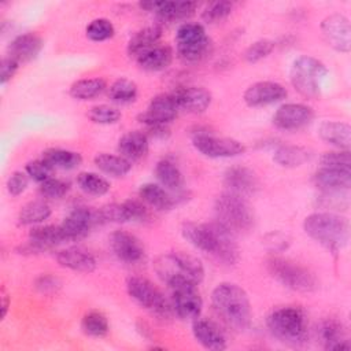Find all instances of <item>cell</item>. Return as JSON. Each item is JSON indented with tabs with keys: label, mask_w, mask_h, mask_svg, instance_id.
Returning <instances> with one entry per match:
<instances>
[{
	"label": "cell",
	"mask_w": 351,
	"mask_h": 351,
	"mask_svg": "<svg viewBox=\"0 0 351 351\" xmlns=\"http://www.w3.org/2000/svg\"><path fill=\"white\" fill-rule=\"evenodd\" d=\"M182 237L195 248L210 254L225 265H234L240 258V250L234 234L221 223L185 222L181 228Z\"/></svg>",
	"instance_id": "obj_1"
},
{
	"label": "cell",
	"mask_w": 351,
	"mask_h": 351,
	"mask_svg": "<svg viewBox=\"0 0 351 351\" xmlns=\"http://www.w3.org/2000/svg\"><path fill=\"white\" fill-rule=\"evenodd\" d=\"M217 314L233 329L245 330L251 324V303L247 292L234 282H221L211 293Z\"/></svg>",
	"instance_id": "obj_2"
},
{
	"label": "cell",
	"mask_w": 351,
	"mask_h": 351,
	"mask_svg": "<svg viewBox=\"0 0 351 351\" xmlns=\"http://www.w3.org/2000/svg\"><path fill=\"white\" fill-rule=\"evenodd\" d=\"M154 270L170 288L182 284L197 287L204 277V267L200 259L181 251L159 255L154 262Z\"/></svg>",
	"instance_id": "obj_3"
},
{
	"label": "cell",
	"mask_w": 351,
	"mask_h": 351,
	"mask_svg": "<svg viewBox=\"0 0 351 351\" xmlns=\"http://www.w3.org/2000/svg\"><path fill=\"white\" fill-rule=\"evenodd\" d=\"M304 233L329 251L343 250L350 239V223L343 215L318 211L307 215L303 221Z\"/></svg>",
	"instance_id": "obj_4"
},
{
	"label": "cell",
	"mask_w": 351,
	"mask_h": 351,
	"mask_svg": "<svg viewBox=\"0 0 351 351\" xmlns=\"http://www.w3.org/2000/svg\"><path fill=\"white\" fill-rule=\"evenodd\" d=\"M266 324L270 333L285 344L300 346L307 340V318L300 307H278L267 315Z\"/></svg>",
	"instance_id": "obj_5"
},
{
	"label": "cell",
	"mask_w": 351,
	"mask_h": 351,
	"mask_svg": "<svg viewBox=\"0 0 351 351\" xmlns=\"http://www.w3.org/2000/svg\"><path fill=\"white\" fill-rule=\"evenodd\" d=\"M266 267L274 280L291 291L310 293L318 288L315 274L292 259L273 256L267 261Z\"/></svg>",
	"instance_id": "obj_6"
},
{
	"label": "cell",
	"mask_w": 351,
	"mask_h": 351,
	"mask_svg": "<svg viewBox=\"0 0 351 351\" xmlns=\"http://www.w3.org/2000/svg\"><path fill=\"white\" fill-rule=\"evenodd\" d=\"M217 222L233 234L248 232L254 226V213L244 197L223 192L214 204Z\"/></svg>",
	"instance_id": "obj_7"
},
{
	"label": "cell",
	"mask_w": 351,
	"mask_h": 351,
	"mask_svg": "<svg viewBox=\"0 0 351 351\" xmlns=\"http://www.w3.org/2000/svg\"><path fill=\"white\" fill-rule=\"evenodd\" d=\"M326 75V66L321 60L308 55L296 58L289 73L293 88L307 99H317L321 95L322 82Z\"/></svg>",
	"instance_id": "obj_8"
},
{
	"label": "cell",
	"mask_w": 351,
	"mask_h": 351,
	"mask_svg": "<svg viewBox=\"0 0 351 351\" xmlns=\"http://www.w3.org/2000/svg\"><path fill=\"white\" fill-rule=\"evenodd\" d=\"M178 56L189 63L204 59L211 52V41L200 23L185 22L176 33Z\"/></svg>",
	"instance_id": "obj_9"
},
{
	"label": "cell",
	"mask_w": 351,
	"mask_h": 351,
	"mask_svg": "<svg viewBox=\"0 0 351 351\" xmlns=\"http://www.w3.org/2000/svg\"><path fill=\"white\" fill-rule=\"evenodd\" d=\"M126 289L129 296L141 307L152 311L160 318H167L171 314L173 306H170L160 292V289L144 277H130L126 281Z\"/></svg>",
	"instance_id": "obj_10"
},
{
	"label": "cell",
	"mask_w": 351,
	"mask_h": 351,
	"mask_svg": "<svg viewBox=\"0 0 351 351\" xmlns=\"http://www.w3.org/2000/svg\"><path fill=\"white\" fill-rule=\"evenodd\" d=\"M193 147L207 158H233L245 152V145L230 137H218L210 133H196Z\"/></svg>",
	"instance_id": "obj_11"
},
{
	"label": "cell",
	"mask_w": 351,
	"mask_h": 351,
	"mask_svg": "<svg viewBox=\"0 0 351 351\" xmlns=\"http://www.w3.org/2000/svg\"><path fill=\"white\" fill-rule=\"evenodd\" d=\"M63 241H66V239L60 225H34L29 232V240L21 244L16 251L23 255L41 254L55 248Z\"/></svg>",
	"instance_id": "obj_12"
},
{
	"label": "cell",
	"mask_w": 351,
	"mask_h": 351,
	"mask_svg": "<svg viewBox=\"0 0 351 351\" xmlns=\"http://www.w3.org/2000/svg\"><path fill=\"white\" fill-rule=\"evenodd\" d=\"M99 210L90 207H75L60 223V229L64 234L66 241L80 240L88 236L92 228L100 223Z\"/></svg>",
	"instance_id": "obj_13"
},
{
	"label": "cell",
	"mask_w": 351,
	"mask_h": 351,
	"mask_svg": "<svg viewBox=\"0 0 351 351\" xmlns=\"http://www.w3.org/2000/svg\"><path fill=\"white\" fill-rule=\"evenodd\" d=\"M321 33L325 43L337 52H350L351 26L343 14H330L321 22Z\"/></svg>",
	"instance_id": "obj_14"
},
{
	"label": "cell",
	"mask_w": 351,
	"mask_h": 351,
	"mask_svg": "<svg viewBox=\"0 0 351 351\" xmlns=\"http://www.w3.org/2000/svg\"><path fill=\"white\" fill-rule=\"evenodd\" d=\"M177 114L178 108L171 93H162L152 97L147 110L143 111L137 119L149 129L167 126L171 121L176 119Z\"/></svg>",
	"instance_id": "obj_15"
},
{
	"label": "cell",
	"mask_w": 351,
	"mask_h": 351,
	"mask_svg": "<svg viewBox=\"0 0 351 351\" xmlns=\"http://www.w3.org/2000/svg\"><path fill=\"white\" fill-rule=\"evenodd\" d=\"M110 247L115 258L122 263L138 265L145 259V250L141 240L126 230H115L110 236Z\"/></svg>",
	"instance_id": "obj_16"
},
{
	"label": "cell",
	"mask_w": 351,
	"mask_h": 351,
	"mask_svg": "<svg viewBox=\"0 0 351 351\" xmlns=\"http://www.w3.org/2000/svg\"><path fill=\"white\" fill-rule=\"evenodd\" d=\"M173 311L182 319H195L200 317L203 300L196 285L182 284L171 288Z\"/></svg>",
	"instance_id": "obj_17"
},
{
	"label": "cell",
	"mask_w": 351,
	"mask_h": 351,
	"mask_svg": "<svg viewBox=\"0 0 351 351\" xmlns=\"http://www.w3.org/2000/svg\"><path fill=\"white\" fill-rule=\"evenodd\" d=\"M313 118L314 111L307 104L285 103L276 110L273 123L281 130H298L308 125Z\"/></svg>",
	"instance_id": "obj_18"
},
{
	"label": "cell",
	"mask_w": 351,
	"mask_h": 351,
	"mask_svg": "<svg viewBox=\"0 0 351 351\" xmlns=\"http://www.w3.org/2000/svg\"><path fill=\"white\" fill-rule=\"evenodd\" d=\"M287 95L284 85L274 81H259L245 89L243 99L250 107H263L284 100Z\"/></svg>",
	"instance_id": "obj_19"
},
{
	"label": "cell",
	"mask_w": 351,
	"mask_h": 351,
	"mask_svg": "<svg viewBox=\"0 0 351 351\" xmlns=\"http://www.w3.org/2000/svg\"><path fill=\"white\" fill-rule=\"evenodd\" d=\"M223 185L226 192L245 199L258 191L259 180L251 169L245 166H232L223 174Z\"/></svg>",
	"instance_id": "obj_20"
},
{
	"label": "cell",
	"mask_w": 351,
	"mask_h": 351,
	"mask_svg": "<svg viewBox=\"0 0 351 351\" xmlns=\"http://www.w3.org/2000/svg\"><path fill=\"white\" fill-rule=\"evenodd\" d=\"M178 111L200 114L211 104V93L203 86H181L171 93Z\"/></svg>",
	"instance_id": "obj_21"
},
{
	"label": "cell",
	"mask_w": 351,
	"mask_h": 351,
	"mask_svg": "<svg viewBox=\"0 0 351 351\" xmlns=\"http://www.w3.org/2000/svg\"><path fill=\"white\" fill-rule=\"evenodd\" d=\"M101 222H130L144 221L148 217L147 208L137 200L111 203L99 208Z\"/></svg>",
	"instance_id": "obj_22"
},
{
	"label": "cell",
	"mask_w": 351,
	"mask_h": 351,
	"mask_svg": "<svg viewBox=\"0 0 351 351\" xmlns=\"http://www.w3.org/2000/svg\"><path fill=\"white\" fill-rule=\"evenodd\" d=\"M192 333L196 341L206 350L221 351L228 347L223 330L208 318H195L192 324Z\"/></svg>",
	"instance_id": "obj_23"
},
{
	"label": "cell",
	"mask_w": 351,
	"mask_h": 351,
	"mask_svg": "<svg viewBox=\"0 0 351 351\" xmlns=\"http://www.w3.org/2000/svg\"><path fill=\"white\" fill-rule=\"evenodd\" d=\"M56 261L62 267L81 273H90L97 266L95 255L82 247H67L59 251Z\"/></svg>",
	"instance_id": "obj_24"
},
{
	"label": "cell",
	"mask_w": 351,
	"mask_h": 351,
	"mask_svg": "<svg viewBox=\"0 0 351 351\" xmlns=\"http://www.w3.org/2000/svg\"><path fill=\"white\" fill-rule=\"evenodd\" d=\"M43 40L36 33H23L16 36L8 45V56L15 59L18 63L30 62L43 49Z\"/></svg>",
	"instance_id": "obj_25"
},
{
	"label": "cell",
	"mask_w": 351,
	"mask_h": 351,
	"mask_svg": "<svg viewBox=\"0 0 351 351\" xmlns=\"http://www.w3.org/2000/svg\"><path fill=\"white\" fill-rule=\"evenodd\" d=\"M317 335L318 340L322 344L325 350H350L351 344L347 339L344 326L333 319V318H326L324 319L318 328H317Z\"/></svg>",
	"instance_id": "obj_26"
},
{
	"label": "cell",
	"mask_w": 351,
	"mask_h": 351,
	"mask_svg": "<svg viewBox=\"0 0 351 351\" xmlns=\"http://www.w3.org/2000/svg\"><path fill=\"white\" fill-rule=\"evenodd\" d=\"M314 181L322 191H348L351 186V169L321 166Z\"/></svg>",
	"instance_id": "obj_27"
},
{
	"label": "cell",
	"mask_w": 351,
	"mask_h": 351,
	"mask_svg": "<svg viewBox=\"0 0 351 351\" xmlns=\"http://www.w3.org/2000/svg\"><path fill=\"white\" fill-rule=\"evenodd\" d=\"M318 134L321 140L339 149H350L351 128L346 122L324 121L318 126Z\"/></svg>",
	"instance_id": "obj_28"
},
{
	"label": "cell",
	"mask_w": 351,
	"mask_h": 351,
	"mask_svg": "<svg viewBox=\"0 0 351 351\" xmlns=\"http://www.w3.org/2000/svg\"><path fill=\"white\" fill-rule=\"evenodd\" d=\"M148 136L140 130L128 132L118 141V151L121 156L130 162L143 159L148 154Z\"/></svg>",
	"instance_id": "obj_29"
},
{
	"label": "cell",
	"mask_w": 351,
	"mask_h": 351,
	"mask_svg": "<svg viewBox=\"0 0 351 351\" xmlns=\"http://www.w3.org/2000/svg\"><path fill=\"white\" fill-rule=\"evenodd\" d=\"M138 66L147 71H162L171 64L173 49L169 45H155L136 58Z\"/></svg>",
	"instance_id": "obj_30"
},
{
	"label": "cell",
	"mask_w": 351,
	"mask_h": 351,
	"mask_svg": "<svg viewBox=\"0 0 351 351\" xmlns=\"http://www.w3.org/2000/svg\"><path fill=\"white\" fill-rule=\"evenodd\" d=\"M138 196L148 206L160 211L171 210L177 204V199H174L173 195H170L162 185L154 182L143 184L138 189Z\"/></svg>",
	"instance_id": "obj_31"
},
{
	"label": "cell",
	"mask_w": 351,
	"mask_h": 351,
	"mask_svg": "<svg viewBox=\"0 0 351 351\" xmlns=\"http://www.w3.org/2000/svg\"><path fill=\"white\" fill-rule=\"evenodd\" d=\"M162 36V27L158 25L147 26L136 32L128 41V53L130 56H138L147 49L155 47Z\"/></svg>",
	"instance_id": "obj_32"
},
{
	"label": "cell",
	"mask_w": 351,
	"mask_h": 351,
	"mask_svg": "<svg viewBox=\"0 0 351 351\" xmlns=\"http://www.w3.org/2000/svg\"><path fill=\"white\" fill-rule=\"evenodd\" d=\"M43 160L53 170H73L82 163V156L80 152L63 149V148H48L43 152Z\"/></svg>",
	"instance_id": "obj_33"
},
{
	"label": "cell",
	"mask_w": 351,
	"mask_h": 351,
	"mask_svg": "<svg viewBox=\"0 0 351 351\" xmlns=\"http://www.w3.org/2000/svg\"><path fill=\"white\" fill-rule=\"evenodd\" d=\"M310 159V152L304 147L299 145H291V144H284L276 148L273 154V160L287 169H295L302 166Z\"/></svg>",
	"instance_id": "obj_34"
},
{
	"label": "cell",
	"mask_w": 351,
	"mask_h": 351,
	"mask_svg": "<svg viewBox=\"0 0 351 351\" xmlns=\"http://www.w3.org/2000/svg\"><path fill=\"white\" fill-rule=\"evenodd\" d=\"M196 7L195 1H158L155 12L162 21L174 22L189 18Z\"/></svg>",
	"instance_id": "obj_35"
},
{
	"label": "cell",
	"mask_w": 351,
	"mask_h": 351,
	"mask_svg": "<svg viewBox=\"0 0 351 351\" xmlns=\"http://www.w3.org/2000/svg\"><path fill=\"white\" fill-rule=\"evenodd\" d=\"M155 174H156V178L159 180L160 185L167 189L178 191L184 185V176H182L181 170L170 159L159 160L155 167Z\"/></svg>",
	"instance_id": "obj_36"
},
{
	"label": "cell",
	"mask_w": 351,
	"mask_h": 351,
	"mask_svg": "<svg viewBox=\"0 0 351 351\" xmlns=\"http://www.w3.org/2000/svg\"><path fill=\"white\" fill-rule=\"evenodd\" d=\"M96 167L114 177H123L132 169V162L121 155H111V154H99L95 158Z\"/></svg>",
	"instance_id": "obj_37"
},
{
	"label": "cell",
	"mask_w": 351,
	"mask_h": 351,
	"mask_svg": "<svg viewBox=\"0 0 351 351\" xmlns=\"http://www.w3.org/2000/svg\"><path fill=\"white\" fill-rule=\"evenodd\" d=\"M106 88L107 82L103 78H82L70 86V96L77 100H90L99 96Z\"/></svg>",
	"instance_id": "obj_38"
},
{
	"label": "cell",
	"mask_w": 351,
	"mask_h": 351,
	"mask_svg": "<svg viewBox=\"0 0 351 351\" xmlns=\"http://www.w3.org/2000/svg\"><path fill=\"white\" fill-rule=\"evenodd\" d=\"M51 215V207L43 200H33L26 203L18 215L22 225H38L48 219Z\"/></svg>",
	"instance_id": "obj_39"
},
{
	"label": "cell",
	"mask_w": 351,
	"mask_h": 351,
	"mask_svg": "<svg viewBox=\"0 0 351 351\" xmlns=\"http://www.w3.org/2000/svg\"><path fill=\"white\" fill-rule=\"evenodd\" d=\"M81 329L86 336L99 339V337H104L108 333L110 325H108L107 317L101 311L92 310L82 317Z\"/></svg>",
	"instance_id": "obj_40"
},
{
	"label": "cell",
	"mask_w": 351,
	"mask_h": 351,
	"mask_svg": "<svg viewBox=\"0 0 351 351\" xmlns=\"http://www.w3.org/2000/svg\"><path fill=\"white\" fill-rule=\"evenodd\" d=\"M77 184L81 191L92 196H103L110 191V182L104 177L90 171L80 173L77 176Z\"/></svg>",
	"instance_id": "obj_41"
},
{
	"label": "cell",
	"mask_w": 351,
	"mask_h": 351,
	"mask_svg": "<svg viewBox=\"0 0 351 351\" xmlns=\"http://www.w3.org/2000/svg\"><path fill=\"white\" fill-rule=\"evenodd\" d=\"M108 97L114 103L129 104L137 97V85L128 78H119L110 85Z\"/></svg>",
	"instance_id": "obj_42"
},
{
	"label": "cell",
	"mask_w": 351,
	"mask_h": 351,
	"mask_svg": "<svg viewBox=\"0 0 351 351\" xmlns=\"http://www.w3.org/2000/svg\"><path fill=\"white\" fill-rule=\"evenodd\" d=\"M85 32L89 40L100 43V41L110 40L115 33V27L111 23V21H108L107 18H97V19H93L86 26Z\"/></svg>",
	"instance_id": "obj_43"
},
{
	"label": "cell",
	"mask_w": 351,
	"mask_h": 351,
	"mask_svg": "<svg viewBox=\"0 0 351 351\" xmlns=\"http://www.w3.org/2000/svg\"><path fill=\"white\" fill-rule=\"evenodd\" d=\"M121 111L108 104H97L90 107L88 111V118L99 125H111L117 123L121 119Z\"/></svg>",
	"instance_id": "obj_44"
},
{
	"label": "cell",
	"mask_w": 351,
	"mask_h": 351,
	"mask_svg": "<svg viewBox=\"0 0 351 351\" xmlns=\"http://www.w3.org/2000/svg\"><path fill=\"white\" fill-rule=\"evenodd\" d=\"M232 10H233V4L230 1H225V0L213 1L202 12V19L206 23H218L226 19L230 15Z\"/></svg>",
	"instance_id": "obj_45"
},
{
	"label": "cell",
	"mask_w": 351,
	"mask_h": 351,
	"mask_svg": "<svg viewBox=\"0 0 351 351\" xmlns=\"http://www.w3.org/2000/svg\"><path fill=\"white\" fill-rule=\"evenodd\" d=\"M274 41L267 40V38H262L258 40L255 43H252L244 52V59L250 63H256L265 58H267L273 49H274Z\"/></svg>",
	"instance_id": "obj_46"
},
{
	"label": "cell",
	"mask_w": 351,
	"mask_h": 351,
	"mask_svg": "<svg viewBox=\"0 0 351 351\" xmlns=\"http://www.w3.org/2000/svg\"><path fill=\"white\" fill-rule=\"evenodd\" d=\"M70 191V184L60 178H48L40 184V193L47 199H60Z\"/></svg>",
	"instance_id": "obj_47"
},
{
	"label": "cell",
	"mask_w": 351,
	"mask_h": 351,
	"mask_svg": "<svg viewBox=\"0 0 351 351\" xmlns=\"http://www.w3.org/2000/svg\"><path fill=\"white\" fill-rule=\"evenodd\" d=\"M321 166L326 167H346L351 169V156L348 149H339V151H329L324 152L319 158Z\"/></svg>",
	"instance_id": "obj_48"
},
{
	"label": "cell",
	"mask_w": 351,
	"mask_h": 351,
	"mask_svg": "<svg viewBox=\"0 0 351 351\" xmlns=\"http://www.w3.org/2000/svg\"><path fill=\"white\" fill-rule=\"evenodd\" d=\"M51 171L52 169L41 159V160H33V162H29L26 166H25V173L33 178L34 181L37 182H44L47 181L48 178H51Z\"/></svg>",
	"instance_id": "obj_49"
},
{
	"label": "cell",
	"mask_w": 351,
	"mask_h": 351,
	"mask_svg": "<svg viewBox=\"0 0 351 351\" xmlns=\"http://www.w3.org/2000/svg\"><path fill=\"white\" fill-rule=\"evenodd\" d=\"M29 185V176L23 171H14L7 180V191L11 196H18L25 192Z\"/></svg>",
	"instance_id": "obj_50"
},
{
	"label": "cell",
	"mask_w": 351,
	"mask_h": 351,
	"mask_svg": "<svg viewBox=\"0 0 351 351\" xmlns=\"http://www.w3.org/2000/svg\"><path fill=\"white\" fill-rule=\"evenodd\" d=\"M34 287L43 295H51L60 288V281L52 274H40L34 280Z\"/></svg>",
	"instance_id": "obj_51"
},
{
	"label": "cell",
	"mask_w": 351,
	"mask_h": 351,
	"mask_svg": "<svg viewBox=\"0 0 351 351\" xmlns=\"http://www.w3.org/2000/svg\"><path fill=\"white\" fill-rule=\"evenodd\" d=\"M18 67H19V63L15 59L10 58L8 55L4 56L1 59V66H0V82L4 85L7 81H10L15 75Z\"/></svg>",
	"instance_id": "obj_52"
},
{
	"label": "cell",
	"mask_w": 351,
	"mask_h": 351,
	"mask_svg": "<svg viewBox=\"0 0 351 351\" xmlns=\"http://www.w3.org/2000/svg\"><path fill=\"white\" fill-rule=\"evenodd\" d=\"M11 304V298L10 295L5 292L4 288H1V318H4L7 315L8 307Z\"/></svg>",
	"instance_id": "obj_53"
}]
</instances>
